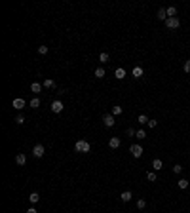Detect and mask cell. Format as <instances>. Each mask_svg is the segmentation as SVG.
<instances>
[{
	"instance_id": "6da1fadb",
	"label": "cell",
	"mask_w": 190,
	"mask_h": 213,
	"mask_svg": "<svg viewBox=\"0 0 190 213\" xmlns=\"http://www.w3.org/2000/svg\"><path fill=\"white\" fill-rule=\"evenodd\" d=\"M74 148H76V152H90L91 150V145L88 141H84V139H80V141H76Z\"/></svg>"
},
{
	"instance_id": "7a4b0ae2",
	"label": "cell",
	"mask_w": 190,
	"mask_h": 213,
	"mask_svg": "<svg viewBox=\"0 0 190 213\" xmlns=\"http://www.w3.org/2000/svg\"><path fill=\"white\" fill-rule=\"evenodd\" d=\"M179 25H181L179 17H167L165 19V27L167 29H179Z\"/></svg>"
},
{
	"instance_id": "3957f363",
	"label": "cell",
	"mask_w": 190,
	"mask_h": 213,
	"mask_svg": "<svg viewBox=\"0 0 190 213\" xmlns=\"http://www.w3.org/2000/svg\"><path fill=\"white\" fill-rule=\"evenodd\" d=\"M129 152L133 154V158H141V156H143V147H141V145H131V147H129Z\"/></svg>"
},
{
	"instance_id": "277c9868",
	"label": "cell",
	"mask_w": 190,
	"mask_h": 213,
	"mask_svg": "<svg viewBox=\"0 0 190 213\" xmlns=\"http://www.w3.org/2000/svg\"><path fill=\"white\" fill-rule=\"evenodd\" d=\"M44 152H46V148H44L42 145H34V148H32V156H34V158H42Z\"/></svg>"
},
{
	"instance_id": "5b68a950",
	"label": "cell",
	"mask_w": 190,
	"mask_h": 213,
	"mask_svg": "<svg viewBox=\"0 0 190 213\" xmlns=\"http://www.w3.org/2000/svg\"><path fill=\"white\" fill-rule=\"evenodd\" d=\"M63 108H65V105H63L61 101H59V99H55V101L51 103V112H55V114H59Z\"/></svg>"
},
{
	"instance_id": "8992f818",
	"label": "cell",
	"mask_w": 190,
	"mask_h": 213,
	"mask_svg": "<svg viewBox=\"0 0 190 213\" xmlns=\"http://www.w3.org/2000/svg\"><path fill=\"white\" fill-rule=\"evenodd\" d=\"M103 124H105V126H107V128H112V126H114V124H116L114 116H112V114H105V116H103Z\"/></svg>"
},
{
	"instance_id": "52a82bcc",
	"label": "cell",
	"mask_w": 190,
	"mask_h": 213,
	"mask_svg": "<svg viewBox=\"0 0 190 213\" xmlns=\"http://www.w3.org/2000/svg\"><path fill=\"white\" fill-rule=\"evenodd\" d=\"M14 108H17V110H21V108H25L27 107V103H25V99H14Z\"/></svg>"
},
{
	"instance_id": "ba28073f",
	"label": "cell",
	"mask_w": 190,
	"mask_h": 213,
	"mask_svg": "<svg viewBox=\"0 0 190 213\" xmlns=\"http://www.w3.org/2000/svg\"><path fill=\"white\" fill-rule=\"evenodd\" d=\"M120 145H122V141H120L118 137H110V141H108V147L110 148H118Z\"/></svg>"
},
{
	"instance_id": "9c48e42d",
	"label": "cell",
	"mask_w": 190,
	"mask_h": 213,
	"mask_svg": "<svg viewBox=\"0 0 190 213\" xmlns=\"http://www.w3.org/2000/svg\"><path fill=\"white\" fill-rule=\"evenodd\" d=\"M131 198H133V194H131L129 190H124L122 194H120V200H122V202H129Z\"/></svg>"
},
{
	"instance_id": "30bf717a",
	"label": "cell",
	"mask_w": 190,
	"mask_h": 213,
	"mask_svg": "<svg viewBox=\"0 0 190 213\" xmlns=\"http://www.w3.org/2000/svg\"><path fill=\"white\" fill-rule=\"evenodd\" d=\"M114 76H116V78H118V80H122V78H126V71H124V69H122V67H118V69H116V71H114Z\"/></svg>"
},
{
	"instance_id": "8fae6325",
	"label": "cell",
	"mask_w": 190,
	"mask_h": 213,
	"mask_svg": "<svg viewBox=\"0 0 190 213\" xmlns=\"http://www.w3.org/2000/svg\"><path fill=\"white\" fill-rule=\"evenodd\" d=\"M152 167H154V171H160L162 167H164V162H162L160 158H156L154 162H152Z\"/></svg>"
},
{
	"instance_id": "7c38bea8",
	"label": "cell",
	"mask_w": 190,
	"mask_h": 213,
	"mask_svg": "<svg viewBox=\"0 0 190 213\" xmlns=\"http://www.w3.org/2000/svg\"><path fill=\"white\" fill-rule=\"evenodd\" d=\"M31 91L32 93H40V91H42V84H38V82L31 84Z\"/></svg>"
},
{
	"instance_id": "4fadbf2b",
	"label": "cell",
	"mask_w": 190,
	"mask_h": 213,
	"mask_svg": "<svg viewBox=\"0 0 190 213\" xmlns=\"http://www.w3.org/2000/svg\"><path fill=\"white\" fill-rule=\"evenodd\" d=\"M15 162H17L19 166H25V164H27V156L25 154H17V156H15Z\"/></svg>"
},
{
	"instance_id": "5bb4252c",
	"label": "cell",
	"mask_w": 190,
	"mask_h": 213,
	"mask_svg": "<svg viewBox=\"0 0 190 213\" xmlns=\"http://www.w3.org/2000/svg\"><path fill=\"white\" fill-rule=\"evenodd\" d=\"M158 19H160V21H165V19H167V10L160 8V10H158Z\"/></svg>"
},
{
	"instance_id": "9a60e30c",
	"label": "cell",
	"mask_w": 190,
	"mask_h": 213,
	"mask_svg": "<svg viewBox=\"0 0 190 213\" xmlns=\"http://www.w3.org/2000/svg\"><path fill=\"white\" fill-rule=\"evenodd\" d=\"M122 112H124V108H122V107H118V105H116V107H112V110H110V114H112V116H120V114H122Z\"/></svg>"
},
{
	"instance_id": "2e32d148",
	"label": "cell",
	"mask_w": 190,
	"mask_h": 213,
	"mask_svg": "<svg viewBox=\"0 0 190 213\" xmlns=\"http://www.w3.org/2000/svg\"><path fill=\"white\" fill-rule=\"evenodd\" d=\"M29 200H31V204H38L40 202V194L38 192H32V194L29 196Z\"/></svg>"
},
{
	"instance_id": "e0dca14e",
	"label": "cell",
	"mask_w": 190,
	"mask_h": 213,
	"mask_svg": "<svg viewBox=\"0 0 190 213\" xmlns=\"http://www.w3.org/2000/svg\"><path fill=\"white\" fill-rule=\"evenodd\" d=\"M29 107H31V108H38V107H40V99H38V97L31 99V101H29Z\"/></svg>"
},
{
	"instance_id": "ac0fdd59",
	"label": "cell",
	"mask_w": 190,
	"mask_h": 213,
	"mask_svg": "<svg viewBox=\"0 0 190 213\" xmlns=\"http://www.w3.org/2000/svg\"><path fill=\"white\" fill-rule=\"evenodd\" d=\"M44 88H48V90H51V88H55V82L51 78H46L44 80Z\"/></svg>"
},
{
	"instance_id": "d6986e66",
	"label": "cell",
	"mask_w": 190,
	"mask_h": 213,
	"mask_svg": "<svg viewBox=\"0 0 190 213\" xmlns=\"http://www.w3.org/2000/svg\"><path fill=\"white\" fill-rule=\"evenodd\" d=\"M167 17H177V8L175 6H169L167 8Z\"/></svg>"
},
{
	"instance_id": "ffe728a7",
	"label": "cell",
	"mask_w": 190,
	"mask_h": 213,
	"mask_svg": "<svg viewBox=\"0 0 190 213\" xmlns=\"http://www.w3.org/2000/svg\"><path fill=\"white\" fill-rule=\"evenodd\" d=\"M177 185H179L181 190H184V188H188V179H179V183H177Z\"/></svg>"
},
{
	"instance_id": "44dd1931",
	"label": "cell",
	"mask_w": 190,
	"mask_h": 213,
	"mask_svg": "<svg viewBox=\"0 0 190 213\" xmlns=\"http://www.w3.org/2000/svg\"><path fill=\"white\" fill-rule=\"evenodd\" d=\"M141 76H143V69H141V67H135V69H133V78H141Z\"/></svg>"
},
{
	"instance_id": "7402d4cb",
	"label": "cell",
	"mask_w": 190,
	"mask_h": 213,
	"mask_svg": "<svg viewBox=\"0 0 190 213\" xmlns=\"http://www.w3.org/2000/svg\"><path fill=\"white\" fill-rule=\"evenodd\" d=\"M99 61L101 63H107L108 61V53H107V51H101V53H99Z\"/></svg>"
},
{
	"instance_id": "603a6c76",
	"label": "cell",
	"mask_w": 190,
	"mask_h": 213,
	"mask_svg": "<svg viewBox=\"0 0 190 213\" xmlns=\"http://www.w3.org/2000/svg\"><path fill=\"white\" fill-rule=\"evenodd\" d=\"M147 179H148V181H152V183H154V181L158 179V175H156V171H148V173H147Z\"/></svg>"
},
{
	"instance_id": "cb8c5ba5",
	"label": "cell",
	"mask_w": 190,
	"mask_h": 213,
	"mask_svg": "<svg viewBox=\"0 0 190 213\" xmlns=\"http://www.w3.org/2000/svg\"><path fill=\"white\" fill-rule=\"evenodd\" d=\"M95 76H97V78H105V69H103V67L95 69Z\"/></svg>"
},
{
	"instance_id": "d4e9b609",
	"label": "cell",
	"mask_w": 190,
	"mask_h": 213,
	"mask_svg": "<svg viewBox=\"0 0 190 213\" xmlns=\"http://www.w3.org/2000/svg\"><path fill=\"white\" fill-rule=\"evenodd\" d=\"M137 139H147V131L144 130H137V135H135Z\"/></svg>"
},
{
	"instance_id": "484cf974",
	"label": "cell",
	"mask_w": 190,
	"mask_h": 213,
	"mask_svg": "<svg viewBox=\"0 0 190 213\" xmlns=\"http://www.w3.org/2000/svg\"><path fill=\"white\" fill-rule=\"evenodd\" d=\"M137 207H139V209H144V207H147V200H137Z\"/></svg>"
},
{
	"instance_id": "4316f807",
	"label": "cell",
	"mask_w": 190,
	"mask_h": 213,
	"mask_svg": "<svg viewBox=\"0 0 190 213\" xmlns=\"http://www.w3.org/2000/svg\"><path fill=\"white\" fill-rule=\"evenodd\" d=\"M48 51H50V50H48V46H38V53L40 55H46Z\"/></svg>"
},
{
	"instance_id": "83f0119b",
	"label": "cell",
	"mask_w": 190,
	"mask_h": 213,
	"mask_svg": "<svg viewBox=\"0 0 190 213\" xmlns=\"http://www.w3.org/2000/svg\"><path fill=\"white\" fill-rule=\"evenodd\" d=\"M181 171H183V166H181V164H175V166H173V173H177V175H179Z\"/></svg>"
},
{
	"instance_id": "f1b7e54d",
	"label": "cell",
	"mask_w": 190,
	"mask_h": 213,
	"mask_svg": "<svg viewBox=\"0 0 190 213\" xmlns=\"http://www.w3.org/2000/svg\"><path fill=\"white\" fill-rule=\"evenodd\" d=\"M137 120H139V124H148V118H147L144 114H141V116H139Z\"/></svg>"
},
{
	"instance_id": "f546056e",
	"label": "cell",
	"mask_w": 190,
	"mask_h": 213,
	"mask_svg": "<svg viewBox=\"0 0 190 213\" xmlns=\"http://www.w3.org/2000/svg\"><path fill=\"white\" fill-rule=\"evenodd\" d=\"M15 124H17V126H21V124H25V118H23V116L19 114L17 118H15Z\"/></svg>"
},
{
	"instance_id": "4dcf8cb0",
	"label": "cell",
	"mask_w": 190,
	"mask_h": 213,
	"mask_svg": "<svg viewBox=\"0 0 190 213\" xmlns=\"http://www.w3.org/2000/svg\"><path fill=\"white\" fill-rule=\"evenodd\" d=\"M158 126V120H148V128H156Z\"/></svg>"
},
{
	"instance_id": "1f68e13d",
	"label": "cell",
	"mask_w": 190,
	"mask_h": 213,
	"mask_svg": "<svg viewBox=\"0 0 190 213\" xmlns=\"http://www.w3.org/2000/svg\"><path fill=\"white\" fill-rule=\"evenodd\" d=\"M127 135H129V137H135V135H137V131L133 130V128H129V130H127Z\"/></svg>"
},
{
	"instance_id": "d6a6232c",
	"label": "cell",
	"mask_w": 190,
	"mask_h": 213,
	"mask_svg": "<svg viewBox=\"0 0 190 213\" xmlns=\"http://www.w3.org/2000/svg\"><path fill=\"white\" fill-rule=\"evenodd\" d=\"M184 72H190V59L184 61Z\"/></svg>"
},
{
	"instance_id": "836d02e7",
	"label": "cell",
	"mask_w": 190,
	"mask_h": 213,
	"mask_svg": "<svg viewBox=\"0 0 190 213\" xmlns=\"http://www.w3.org/2000/svg\"><path fill=\"white\" fill-rule=\"evenodd\" d=\"M27 213H38V211H36L34 207H31V209H27Z\"/></svg>"
}]
</instances>
